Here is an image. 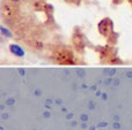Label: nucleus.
<instances>
[{
    "instance_id": "f257e3e1",
    "label": "nucleus",
    "mask_w": 132,
    "mask_h": 130,
    "mask_svg": "<svg viewBox=\"0 0 132 130\" xmlns=\"http://www.w3.org/2000/svg\"><path fill=\"white\" fill-rule=\"evenodd\" d=\"M11 51L13 54L18 55V57H22L23 54H24V52H23V50L20 47V46L18 45H11Z\"/></svg>"
},
{
    "instance_id": "f03ea898",
    "label": "nucleus",
    "mask_w": 132,
    "mask_h": 130,
    "mask_svg": "<svg viewBox=\"0 0 132 130\" xmlns=\"http://www.w3.org/2000/svg\"><path fill=\"white\" fill-rule=\"evenodd\" d=\"M1 31H2V34H5V35H7V36H9V32L7 31L6 29H4V28H1Z\"/></svg>"
},
{
    "instance_id": "7ed1b4c3",
    "label": "nucleus",
    "mask_w": 132,
    "mask_h": 130,
    "mask_svg": "<svg viewBox=\"0 0 132 130\" xmlns=\"http://www.w3.org/2000/svg\"><path fill=\"white\" fill-rule=\"evenodd\" d=\"M14 1H16V0H14Z\"/></svg>"
}]
</instances>
